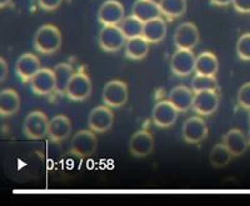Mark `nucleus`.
Returning <instances> with one entry per match:
<instances>
[{
	"label": "nucleus",
	"instance_id": "34",
	"mask_svg": "<svg viewBox=\"0 0 250 206\" xmlns=\"http://www.w3.org/2000/svg\"><path fill=\"white\" fill-rule=\"evenodd\" d=\"M8 75V64L4 58H0V82H4Z\"/></svg>",
	"mask_w": 250,
	"mask_h": 206
},
{
	"label": "nucleus",
	"instance_id": "14",
	"mask_svg": "<svg viewBox=\"0 0 250 206\" xmlns=\"http://www.w3.org/2000/svg\"><path fill=\"white\" fill-rule=\"evenodd\" d=\"M219 106V96L216 90L198 91L194 95L193 109L198 115L209 116L216 111Z\"/></svg>",
	"mask_w": 250,
	"mask_h": 206
},
{
	"label": "nucleus",
	"instance_id": "13",
	"mask_svg": "<svg viewBox=\"0 0 250 206\" xmlns=\"http://www.w3.org/2000/svg\"><path fill=\"white\" fill-rule=\"evenodd\" d=\"M31 91L37 95L45 96L55 91V75L54 70L48 68L40 69L30 82Z\"/></svg>",
	"mask_w": 250,
	"mask_h": 206
},
{
	"label": "nucleus",
	"instance_id": "15",
	"mask_svg": "<svg viewBox=\"0 0 250 206\" xmlns=\"http://www.w3.org/2000/svg\"><path fill=\"white\" fill-rule=\"evenodd\" d=\"M124 19V8L117 0H108L100 5L98 20L103 25H118Z\"/></svg>",
	"mask_w": 250,
	"mask_h": 206
},
{
	"label": "nucleus",
	"instance_id": "28",
	"mask_svg": "<svg viewBox=\"0 0 250 206\" xmlns=\"http://www.w3.org/2000/svg\"><path fill=\"white\" fill-rule=\"evenodd\" d=\"M120 29L124 33V35L126 37V39H130V38L140 37L143 34V26L144 23L142 20L138 19L137 17H134L133 14L129 15V17L124 18L120 23Z\"/></svg>",
	"mask_w": 250,
	"mask_h": 206
},
{
	"label": "nucleus",
	"instance_id": "8",
	"mask_svg": "<svg viewBox=\"0 0 250 206\" xmlns=\"http://www.w3.org/2000/svg\"><path fill=\"white\" fill-rule=\"evenodd\" d=\"M91 90H93V86H91L90 78L85 73L79 71V73H74L71 78L65 95L73 102H83L90 96Z\"/></svg>",
	"mask_w": 250,
	"mask_h": 206
},
{
	"label": "nucleus",
	"instance_id": "11",
	"mask_svg": "<svg viewBox=\"0 0 250 206\" xmlns=\"http://www.w3.org/2000/svg\"><path fill=\"white\" fill-rule=\"evenodd\" d=\"M155 142L154 138L146 130H139L131 135L129 140V151L135 158H145L153 153Z\"/></svg>",
	"mask_w": 250,
	"mask_h": 206
},
{
	"label": "nucleus",
	"instance_id": "17",
	"mask_svg": "<svg viewBox=\"0 0 250 206\" xmlns=\"http://www.w3.org/2000/svg\"><path fill=\"white\" fill-rule=\"evenodd\" d=\"M71 134V122L66 115H55L49 120L48 138L53 143L64 142Z\"/></svg>",
	"mask_w": 250,
	"mask_h": 206
},
{
	"label": "nucleus",
	"instance_id": "39",
	"mask_svg": "<svg viewBox=\"0 0 250 206\" xmlns=\"http://www.w3.org/2000/svg\"><path fill=\"white\" fill-rule=\"evenodd\" d=\"M248 120H249V123H250V109L248 110Z\"/></svg>",
	"mask_w": 250,
	"mask_h": 206
},
{
	"label": "nucleus",
	"instance_id": "7",
	"mask_svg": "<svg viewBox=\"0 0 250 206\" xmlns=\"http://www.w3.org/2000/svg\"><path fill=\"white\" fill-rule=\"evenodd\" d=\"M114 113L106 105L94 107L88 116V126L94 133H106L113 127Z\"/></svg>",
	"mask_w": 250,
	"mask_h": 206
},
{
	"label": "nucleus",
	"instance_id": "23",
	"mask_svg": "<svg viewBox=\"0 0 250 206\" xmlns=\"http://www.w3.org/2000/svg\"><path fill=\"white\" fill-rule=\"evenodd\" d=\"M20 107L19 94L14 89H4L0 93V115L12 116Z\"/></svg>",
	"mask_w": 250,
	"mask_h": 206
},
{
	"label": "nucleus",
	"instance_id": "20",
	"mask_svg": "<svg viewBox=\"0 0 250 206\" xmlns=\"http://www.w3.org/2000/svg\"><path fill=\"white\" fill-rule=\"evenodd\" d=\"M167 35V24L162 17L151 19L143 26V34L149 42H160Z\"/></svg>",
	"mask_w": 250,
	"mask_h": 206
},
{
	"label": "nucleus",
	"instance_id": "31",
	"mask_svg": "<svg viewBox=\"0 0 250 206\" xmlns=\"http://www.w3.org/2000/svg\"><path fill=\"white\" fill-rule=\"evenodd\" d=\"M238 104L239 106L249 110L250 109V82H245L238 91Z\"/></svg>",
	"mask_w": 250,
	"mask_h": 206
},
{
	"label": "nucleus",
	"instance_id": "10",
	"mask_svg": "<svg viewBox=\"0 0 250 206\" xmlns=\"http://www.w3.org/2000/svg\"><path fill=\"white\" fill-rule=\"evenodd\" d=\"M195 55L191 50L178 49L170 60V69L178 77H188L195 71Z\"/></svg>",
	"mask_w": 250,
	"mask_h": 206
},
{
	"label": "nucleus",
	"instance_id": "6",
	"mask_svg": "<svg viewBox=\"0 0 250 206\" xmlns=\"http://www.w3.org/2000/svg\"><path fill=\"white\" fill-rule=\"evenodd\" d=\"M182 136L188 144H199L208 136V125L200 115L188 118L182 126Z\"/></svg>",
	"mask_w": 250,
	"mask_h": 206
},
{
	"label": "nucleus",
	"instance_id": "5",
	"mask_svg": "<svg viewBox=\"0 0 250 206\" xmlns=\"http://www.w3.org/2000/svg\"><path fill=\"white\" fill-rule=\"evenodd\" d=\"M98 42L104 51L114 53V51L120 50L125 45L126 37L122 31L120 26L104 25L98 35Z\"/></svg>",
	"mask_w": 250,
	"mask_h": 206
},
{
	"label": "nucleus",
	"instance_id": "38",
	"mask_svg": "<svg viewBox=\"0 0 250 206\" xmlns=\"http://www.w3.org/2000/svg\"><path fill=\"white\" fill-rule=\"evenodd\" d=\"M149 1H153V3H155V4H160V1H162V0H149Z\"/></svg>",
	"mask_w": 250,
	"mask_h": 206
},
{
	"label": "nucleus",
	"instance_id": "4",
	"mask_svg": "<svg viewBox=\"0 0 250 206\" xmlns=\"http://www.w3.org/2000/svg\"><path fill=\"white\" fill-rule=\"evenodd\" d=\"M48 127L49 119L46 114L35 110L26 115L23 124V133L30 140H40L48 136Z\"/></svg>",
	"mask_w": 250,
	"mask_h": 206
},
{
	"label": "nucleus",
	"instance_id": "36",
	"mask_svg": "<svg viewBox=\"0 0 250 206\" xmlns=\"http://www.w3.org/2000/svg\"><path fill=\"white\" fill-rule=\"evenodd\" d=\"M10 1H12V0H0V6H1V8H5L6 5L10 4Z\"/></svg>",
	"mask_w": 250,
	"mask_h": 206
},
{
	"label": "nucleus",
	"instance_id": "27",
	"mask_svg": "<svg viewBox=\"0 0 250 206\" xmlns=\"http://www.w3.org/2000/svg\"><path fill=\"white\" fill-rule=\"evenodd\" d=\"M160 12L169 19L182 17L187 10V0H162L159 4Z\"/></svg>",
	"mask_w": 250,
	"mask_h": 206
},
{
	"label": "nucleus",
	"instance_id": "16",
	"mask_svg": "<svg viewBox=\"0 0 250 206\" xmlns=\"http://www.w3.org/2000/svg\"><path fill=\"white\" fill-rule=\"evenodd\" d=\"M40 62L34 54L25 53L18 58L15 62V74L23 82H30L31 78L40 70Z\"/></svg>",
	"mask_w": 250,
	"mask_h": 206
},
{
	"label": "nucleus",
	"instance_id": "26",
	"mask_svg": "<svg viewBox=\"0 0 250 206\" xmlns=\"http://www.w3.org/2000/svg\"><path fill=\"white\" fill-rule=\"evenodd\" d=\"M231 158H233V155L223 143L213 146V149L210 150V154H209V161H210L211 166L215 167V169H222V167L227 166L230 163Z\"/></svg>",
	"mask_w": 250,
	"mask_h": 206
},
{
	"label": "nucleus",
	"instance_id": "9",
	"mask_svg": "<svg viewBox=\"0 0 250 206\" xmlns=\"http://www.w3.org/2000/svg\"><path fill=\"white\" fill-rule=\"evenodd\" d=\"M178 114L179 111L176 110L175 106L169 100H162L154 105L153 111H151V119H153L155 126L167 129L175 124Z\"/></svg>",
	"mask_w": 250,
	"mask_h": 206
},
{
	"label": "nucleus",
	"instance_id": "32",
	"mask_svg": "<svg viewBox=\"0 0 250 206\" xmlns=\"http://www.w3.org/2000/svg\"><path fill=\"white\" fill-rule=\"evenodd\" d=\"M62 1V0H38V4H39L40 8L46 10V12H51L59 6Z\"/></svg>",
	"mask_w": 250,
	"mask_h": 206
},
{
	"label": "nucleus",
	"instance_id": "1",
	"mask_svg": "<svg viewBox=\"0 0 250 206\" xmlns=\"http://www.w3.org/2000/svg\"><path fill=\"white\" fill-rule=\"evenodd\" d=\"M35 50L43 54H53L62 45V34L59 29L54 25L46 24L40 26L33 39Z\"/></svg>",
	"mask_w": 250,
	"mask_h": 206
},
{
	"label": "nucleus",
	"instance_id": "35",
	"mask_svg": "<svg viewBox=\"0 0 250 206\" xmlns=\"http://www.w3.org/2000/svg\"><path fill=\"white\" fill-rule=\"evenodd\" d=\"M211 4L218 6H227L229 4H233V0H210Z\"/></svg>",
	"mask_w": 250,
	"mask_h": 206
},
{
	"label": "nucleus",
	"instance_id": "25",
	"mask_svg": "<svg viewBox=\"0 0 250 206\" xmlns=\"http://www.w3.org/2000/svg\"><path fill=\"white\" fill-rule=\"evenodd\" d=\"M55 75V93L59 95H65L68 85L70 82L71 78L74 75V70L70 64L62 62L58 64L54 68Z\"/></svg>",
	"mask_w": 250,
	"mask_h": 206
},
{
	"label": "nucleus",
	"instance_id": "24",
	"mask_svg": "<svg viewBox=\"0 0 250 206\" xmlns=\"http://www.w3.org/2000/svg\"><path fill=\"white\" fill-rule=\"evenodd\" d=\"M219 64L218 58L210 51H203L195 60V73L199 75H210L215 77Z\"/></svg>",
	"mask_w": 250,
	"mask_h": 206
},
{
	"label": "nucleus",
	"instance_id": "21",
	"mask_svg": "<svg viewBox=\"0 0 250 206\" xmlns=\"http://www.w3.org/2000/svg\"><path fill=\"white\" fill-rule=\"evenodd\" d=\"M134 17H137L138 19L142 20L143 23H146L149 20L159 18L162 12H160L159 4H155L149 0H137L133 4V9H131Z\"/></svg>",
	"mask_w": 250,
	"mask_h": 206
},
{
	"label": "nucleus",
	"instance_id": "12",
	"mask_svg": "<svg viewBox=\"0 0 250 206\" xmlns=\"http://www.w3.org/2000/svg\"><path fill=\"white\" fill-rule=\"evenodd\" d=\"M199 42V30L193 23H183L176 28L174 33V44L176 49L191 50Z\"/></svg>",
	"mask_w": 250,
	"mask_h": 206
},
{
	"label": "nucleus",
	"instance_id": "29",
	"mask_svg": "<svg viewBox=\"0 0 250 206\" xmlns=\"http://www.w3.org/2000/svg\"><path fill=\"white\" fill-rule=\"evenodd\" d=\"M216 79L215 77H210V75H199L196 74L195 78L191 82V89L194 93L198 91H205V90H216Z\"/></svg>",
	"mask_w": 250,
	"mask_h": 206
},
{
	"label": "nucleus",
	"instance_id": "33",
	"mask_svg": "<svg viewBox=\"0 0 250 206\" xmlns=\"http://www.w3.org/2000/svg\"><path fill=\"white\" fill-rule=\"evenodd\" d=\"M233 5L236 12L243 14L250 13V0H233Z\"/></svg>",
	"mask_w": 250,
	"mask_h": 206
},
{
	"label": "nucleus",
	"instance_id": "22",
	"mask_svg": "<svg viewBox=\"0 0 250 206\" xmlns=\"http://www.w3.org/2000/svg\"><path fill=\"white\" fill-rule=\"evenodd\" d=\"M149 51V41L144 37H135L126 39L125 57L131 60H142Z\"/></svg>",
	"mask_w": 250,
	"mask_h": 206
},
{
	"label": "nucleus",
	"instance_id": "30",
	"mask_svg": "<svg viewBox=\"0 0 250 206\" xmlns=\"http://www.w3.org/2000/svg\"><path fill=\"white\" fill-rule=\"evenodd\" d=\"M236 54L242 60H250V33H245L236 42Z\"/></svg>",
	"mask_w": 250,
	"mask_h": 206
},
{
	"label": "nucleus",
	"instance_id": "2",
	"mask_svg": "<svg viewBox=\"0 0 250 206\" xmlns=\"http://www.w3.org/2000/svg\"><path fill=\"white\" fill-rule=\"evenodd\" d=\"M98 149V139L94 131L79 130L71 139L70 151L78 158H89Z\"/></svg>",
	"mask_w": 250,
	"mask_h": 206
},
{
	"label": "nucleus",
	"instance_id": "19",
	"mask_svg": "<svg viewBox=\"0 0 250 206\" xmlns=\"http://www.w3.org/2000/svg\"><path fill=\"white\" fill-rule=\"evenodd\" d=\"M222 143L227 146L233 156H242L247 151L248 140L247 136L243 134L242 130L231 129L229 130L222 139Z\"/></svg>",
	"mask_w": 250,
	"mask_h": 206
},
{
	"label": "nucleus",
	"instance_id": "3",
	"mask_svg": "<svg viewBox=\"0 0 250 206\" xmlns=\"http://www.w3.org/2000/svg\"><path fill=\"white\" fill-rule=\"evenodd\" d=\"M128 96V85L122 80H110L103 89L102 100L106 106L111 109H118L126 104Z\"/></svg>",
	"mask_w": 250,
	"mask_h": 206
},
{
	"label": "nucleus",
	"instance_id": "18",
	"mask_svg": "<svg viewBox=\"0 0 250 206\" xmlns=\"http://www.w3.org/2000/svg\"><path fill=\"white\" fill-rule=\"evenodd\" d=\"M194 95L195 93L193 91V89L187 88L184 85H178L170 90L168 100L179 113H187L193 109Z\"/></svg>",
	"mask_w": 250,
	"mask_h": 206
},
{
	"label": "nucleus",
	"instance_id": "37",
	"mask_svg": "<svg viewBox=\"0 0 250 206\" xmlns=\"http://www.w3.org/2000/svg\"><path fill=\"white\" fill-rule=\"evenodd\" d=\"M247 140H248V145L250 146V130L248 131V135H247Z\"/></svg>",
	"mask_w": 250,
	"mask_h": 206
}]
</instances>
